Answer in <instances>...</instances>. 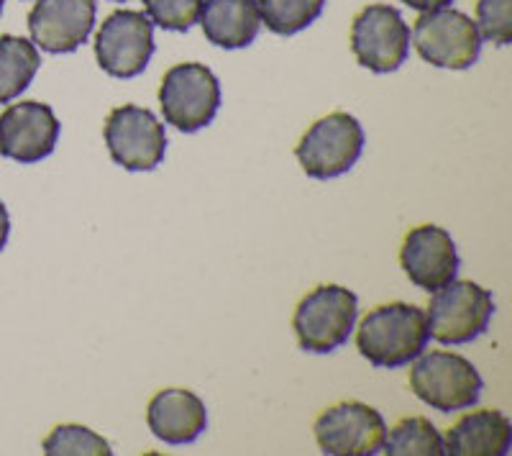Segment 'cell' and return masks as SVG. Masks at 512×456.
Returning a JSON list of instances; mask_svg holds the SVG:
<instances>
[{
  "label": "cell",
  "mask_w": 512,
  "mask_h": 456,
  "mask_svg": "<svg viewBox=\"0 0 512 456\" xmlns=\"http://www.w3.org/2000/svg\"><path fill=\"white\" fill-rule=\"evenodd\" d=\"M428 318L423 308L408 303L379 305L361 318L356 331L359 354L372 367L397 369L420 357L428 344Z\"/></svg>",
  "instance_id": "6da1fadb"
},
{
  "label": "cell",
  "mask_w": 512,
  "mask_h": 456,
  "mask_svg": "<svg viewBox=\"0 0 512 456\" xmlns=\"http://www.w3.org/2000/svg\"><path fill=\"white\" fill-rule=\"evenodd\" d=\"M356 316H359V300L349 287L320 285L297 303L292 328L300 349L331 354L349 341Z\"/></svg>",
  "instance_id": "7a4b0ae2"
},
{
  "label": "cell",
  "mask_w": 512,
  "mask_h": 456,
  "mask_svg": "<svg viewBox=\"0 0 512 456\" xmlns=\"http://www.w3.org/2000/svg\"><path fill=\"white\" fill-rule=\"evenodd\" d=\"M495 313L492 293L469 280H451L428 305V336L438 344L461 346L487 331Z\"/></svg>",
  "instance_id": "3957f363"
},
{
  "label": "cell",
  "mask_w": 512,
  "mask_h": 456,
  "mask_svg": "<svg viewBox=\"0 0 512 456\" xmlns=\"http://www.w3.org/2000/svg\"><path fill=\"white\" fill-rule=\"evenodd\" d=\"M410 390L441 413L472 408L482 395V377L469 359L451 351H431L413 359Z\"/></svg>",
  "instance_id": "277c9868"
},
{
  "label": "cell",
  "mask_w": 512,
  "mask_h": 456,
  "mask_svg": "<svg viewBox=\"0 0 512 456\" xmlns=\"http://www.w3.org/2000/svg\"><path fill=\"white\" fill-rule=\"evenodd\" d=\"M159 106L164 121L177 131L205 129L221 108V82L205 65L185 62L167 70L159 85Z\"/></svg>",
  "instance_id": "5b68a950"
},
{
  "label": "cell",
  "mask_w": 512,
  "mask_h": 456,
  "mask_svg": "<svg viewBox=\"0 0 512 456\" xmlns=\"http://www.w3.org/2000/svg\"><path fill=\"white\" fill-rule=\"evenodd\" d=\"M364 152V129L349 113H331L305 131L295 149L303 172L315 180L341 177L359 162Z\"/></svg>",
  "instance_id": "8992f818"
},
{
  "label": "cell",
  "mask_w": 512,
  "mask_h": 456,
  "mask_svg": "<svg viewBox=\"0 0 512 456\" xmlns=\"http://www.w3.org/2000/svg\"><path fill=\"white\" fill-rule=\"evenodd\" d=\"M413 44L428 65L469 70L479 57L482 36L472 18L446 6L420 13L413 29Z\"/></svg>",
  "instance_id": "52a82bcc"
},
{
  "label": "cell",
  "mask_w": 512,
  "mask_h": 456,
  "mask_svg": "<svg viewBox=\"0 0 512 456\" xmlns=\"http://www.w3.org/2000/svg\"><path fill=\"white\" fill-rule=\"evenodd\" d=\"M154 54V24L141 11H116L105 18L95 36L100 70L118 80L141 75Z\"/></svg>",
  "instance_id": "ba28073f"
},
{
  "label": "cell",
  "mask_w": 512,
  "mask_h": 456,
  "mask_svg": "<svg viewBox=\"0 0 512 456\" xmlns=\"http://www.w3.org/2000/svg\"><path fill=\"white\" fill-rule=\"evenodd\" d=\"M351 49L361 67L387 75L400 70L410 52V29L392 6H367L351 24Z\"/></svg>",
  "instance_id": "9c48e42d"
},
{
  "label": "cell",
  "mask_w": 512,
  "mask_h": 456,
  "mask_svg": "<svg viewBox=\"0 0 512 456\" xmlns=\"http://www.w3.org/2000/svg\"><path fill=\"white\" fill-rule=\"evenodd\" d=\"M313 431L323 454L372 456L382 451L387 423L372 405L346 400V403L323 410Z\"/></svg>",
  "instance_id": "30bf717a"
},
{
  "label": "cell",
  "mask_w": 512,
  "mask_h": 456,
  "mask_svg": "<svg viewBox=\"0 0 512 456\" xmlns=\"http://www.w3.org/2000/svg\"><path fill=\"white\" fill-rule=\"evenodd\" d=\"M105 144L123 170H154L167 152V134L152 111L139 106L113 108L105 121Z\"/></svg>",
  "instance_id": "8fae6325"
},
{
  "label": "cell",
  "mask_w": 512,
  "mask_h": 456,
  "mask_svg": "<svg viewBox=\"0 0 512 456\" xmlns=\"http://www.w3.org/2000/svg\"><path fill=\"white\" fill-rule=\"evenodd\" d=\"M59 141V121L47 103H13L0 116V154L21 164L41 162Z\"/></svg>",
  "instance_id": "7c38bea8"
},
{
  "label": "cell",
  "mask_w": 512,
  "mask_h": 456,
  "mask_svg": "<svg viewBox=\"0 0 512 456\" xmlns=\"http://www.w3.org/2000/svg\"><path fill=\"white\" fill-rule=\"evenodd\" d=\"M400 264L415 287L436 293L443 285L456 280L459 272V254L446 228L415 226L400 249Z\"/></svg>",
  "instance_id": "4fadbf2b"
},
{
  "label": "cell",
  "mask_w": 512,
  "mask_h": 456,
  "mask_svg": "<svg viewBox=\"0 0 512 456\" xmlns=\"http://www.w3.org/2000/svg\"><path fill=\"white\" fill-rule=\"evenodd\" d=\"M95 26V0H36L29 13L34 47L49 54L75 52Z\"/></svg>",
  "instance_id": "5bb4252c"
},
{
  "label": "cell",
  "mask_w": 512,
  "mask_h": 456,
  "mask_svg": "<svg viewBox=\"0 0 512 456\" xmlns=\"http://www.w3.org/2000/svg\"><path fill=\"white\" fill-rule=\"evenodd\" d=\"M146 423L159 441L172 446L190 444L208 426V410L203 400L190 390L169 387L159 390L146 408Z\"/></svg>",
  "instance_id": "9a60e30c"
},
{
  "label": "cell",
  "mask_w": 512,
  "mask_h": 456,
  "mask_svg": "<svg viewBox=\"0 0 512 456\" xmlns=\"http://www.w3.org/2000/svg\"><path fill=\"white\" fill-rule=\"evenodd\" d=\"M512 444V423L500 410H474L451 426L446 454L451 456H505Z\"/></svg>",
  "instance_id": "2e32d148"
},
{
  "label": "cell",
  "mask_w": 512,
  "mask_h": 456,
  "mask_svg": "<svg viewBox=\"0 0 512 456\" xmlns=\"http://www.w3.org/2000/svg\"><path fill=\"white\" fill-rule=\"evenodd\" d=\"M200 26L210 44L223 49H244L262 29L256 0H203Z\"/></svg>",
  "instance_id": "e0dca14e"
},
{
  "label": "cell",
  "mask_w": 512,
  "mask_h": 456,
  "mask_svg": "<svg viewBox=\"0 0 512 456\" xmlns=\"http://www.w3.org/2000/svg\"><path fill=\"white\" fill-rule=\"evenodd\" d=\"M41 57L34 41L21 36H0V103L18 98L39 72Z\"/></svg>",
  "instance_id": "ac0fdd59"
},
{
  "label": "cell",
  "mask_w": 512,
  "mask_h": 456,
  "mask_svg": "<svg viewBox=\"0 0 512 456\" xmlns=\"http://www.w3.org/2000/svg\"><path fill=\"white\" fill-rule=\"evenodd\" d=\"M382 451L390 456H443L446 446L431 421L405 418L384 436Z\"/></svg>",
  "instance_id": "d6986e66"
},
{
  "label": "cell",
  "mask_w": 512,
  "mask_h": 456,
  "mask_svg": "<svg viewBox=\"0 0 512 456\" xmlns=\"http://www.w3.org/2000/svg\"><path fill=\"white\" fill-rule=\"evenodd\" d=\"M262 24L280 36L300 34L323 13L326 0H256Z\"/></svg>",
  "instance_id": "ffe728a7"
},
{
  "label": "cell",
  "mask_w": 512,
  "mask_h": 456,
  "mask_svg": "<svg viewBox=\"0 0 512 456\" xmlns=\"http://www.w3.org/2000/svg\"><path fill=\"white\" fill-rule=\"evenodd\" d=\"M44 454L49 456H111V444L85 426H57L44 441Z\"/></svg>",
  "instance_id": "44dd1931"
},
{
  "label": "cell",
  "mask_w": 512,
  "mask_h": 456,
  "mask_svg": "<svg viewBox=\"0 0 512 456\" xmlns=\"http://www.w3.org/2000/svg\"><path fill=\"white\" fill-rule=\"evenodd\" d=\"M152 24L167 31H187L200 18L203 0H141Z\"/></svg>",
  "instance_id": "7402d4cb"
},
{
  "label": "cell",
  "mask_w": 512,
  "mask_h": 456,
  "mask_svg": "<svg viewBox=\"0 0 512 456\" xmlns=\"http://www.w3.org/2000/svg\"><path fill=\"white\" fill-rule=\"evenodd\" d=\"M477 31L484 41L510 44L512 41V0H477Z\"/></svg>",
  "instance_id": "603a6c76"
},
{
  "label": "cell",
  "mask_w": 512,
  "mask_h": 456,
  "mask_svg": "<svg viewBox=\"0 0 512 456\" xmlns=\"http://www.w3.org/2000/svg\"><path fill=\"white\" fill-rule=\"evenodd\" d=\"M402 3H405V6H410V8H415V11H420V13L451 6V0H402Z\"/></svg>",
  "instance_id": "cb8c5ba5"
},
{
  "label": "cell",
  "mask_w": 512,
  "mask_h": 456,
  "mask_svg": "<svg viewBox=\"0 0 512 456\" xmlns=\"http://www.w3.org/2000/svg\"><path fill=\"white\" fill-rule=\"evenodd\" d=\"M8 234H11V218H8L6 205L0 203V252H3V246L8 244Z\"/></svg>",
  "instance_id": "d4e9b609"
},
{
  "label": "cell",
  "mask_w": 512,
  "mask_h": 456,
  "mask_svg": "<svg viewBox=\"0 0 512 456\" xmlns=\"http://www.w3.org/2000/svg\"><path fill=\"white\" fill-rule=\"evenodd\" d=\"M0 13H3V0H0Z\"/></svg>",
  "instance_id": "484cf974"
}]
</instances>
